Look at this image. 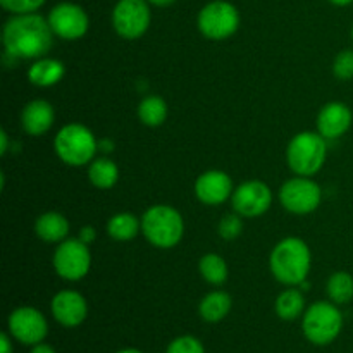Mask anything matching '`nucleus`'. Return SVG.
<instances>
[{
	"label": "nucleus",
	"instance_id": "15",
	"mask_svg": "<svg viewBox=\"0 0 353 353\" xmlns=\"http://www.w3.org/2000/svg\"><path fill=\"white\" fill-rule=\"evenodd\" d=\"M233 181L224 171H207L195 181V195L205 205H219L233 196Z\"/></svg>",
	"mask_w": 353,
	"mask_h": 353
},
{
	"label": "nucleus",
	"instance_id": "34",
	"mask_svg": "<svg viewBox=\"0 0 353 353\" xmlns=\"http://www.w3.org/2000/svg\"><path fill=\"white\" fill-rule=\"evenodd\" d=\"M9 150V140H7V133L6 131H0V154H6Z\"/></svg>",
	"mask_w": 353,
	"mask_h": 353
},
{
	"label": "nucleus",
	"instance_id": "9",
	"mask_svg": "<svg viewBox=\"0 0 353 353\" xmlns=\"http://www.w3.org/2000/svg\"><path fill=\"white\" fill-rule=\"evenodd\" d=\"M152 12L148 0H119L112 10V26L124 40H137L147 33Z\"/></svg>",
	"mask_w": 353,
	"mask_h": 353
},
{
	"label": "nucleus",
	"instance_id": "26",
	"mask_svg": "<svg viewBox=\"0 0 353 353\" xmlns=\"http://www.w3.org/2000/svg\"><path fill=\"white\" fill-rule=\"evenodd\" d=\"M199 271L202 274V278L205 279L210 285H223L226 283L228 274V264L221 255L217 254H207L200 259Z\"/></svg>",
	"mask_w": 353,
	"mask_h": 353
},
{
	"label": "nucleus",
	"instance_id": "3",
	"mask_svg": "<svg viewBox=\"0 0 353 353\" xmlns=\"http://www.w3.org/2000/svg\"><path fill=\"white\" fill-rule=\"evenodd\" d=\"M141 233L147 238L148 243L157 248H172L181 241L185 234V223L183 217L174 207L159 205L150 207L141 216Z\"/></svg>",
	"mask_w": 353,
	"mask_h": 353
},
{
	"label": "nucleus",
	"instance_id": "25",
	"mask_svg": "<svg viewBox=\"0 0 353 353\" xmlns=\"http://www.w3.org/2000/svg\"><path fill=\"white\" fill-rule=\"evenodd\" d=\"M327 296L336 305H343L353 299V278L348 272L338 271L327 279Z\"/></svg>",
	"mask_w": 353,
	"mask_h": 353
},
{
	"label": "nucleus",
	"instance_id": "32",
	"mask_svg": "<svg viewBox=\"0 0 353 353\" xmlns=\"http://www.w3.org/2000/svg\"><path fill=\"white\" fill-rule=\"evenodd\" d=\"M9 333H2L0 334V353H14L12 348V340H10Z\"/></svg>",
	"mask_w": 353,
	"mask_h": 353
},
{
	"label": "nucleus",
	"instance_id": "36",
	"mask_svg": "<svg viewBox=\"0 0 353 353\" xmlns=\"http://www.w3.org/2000/svg\"><path fill=\"white\" fill-rule=\"evenodd\" d=\"M331 3H334V6L338 7H345V6H350V3H353V0H330Z\"/></svg>",
	"mask_w": 353,
	"mask_h": 353
},
{
	"label": "nucleus",
	"instance_id": "27",
	"mask_svg": "<svg viewBox=\"0 0 353 353\" xmlns=\"http://www.w3.org/2000/svg\"><path fill=\"white\" fill-rule=\"evenodd\" d=\"M165 353H205V348L199 338L185 334V336L174 338L165 348Z\"/></svg>",
	"mask_w": 353,
	"mask_h": 353
},
{
	"label": "nucleus",
	"instance_id": "2",
	"mask_svg": "<svg viewBox=\"0 0 353 353\" xmlns=\"http://www.w3.org/2000/svg\"><path fill=\"white\" fill-rule=\"evenodd\" d=\"M310 264H312V255H310L309 247L305 241L295 236L279 241L272 248L271 257H269L272 276L279 283L288 286L302 285L303 281H307Z\"/></svg>",
	"mask_w": 353,
	"mask_h": 353
},
{
	"label": "nucleus",
	"instance_id": "28",
	"mask_svg": "<svg viewBox=\"0 0 353 353\" xmlns=\"http://www.w3.org/2000/svg\"><path fill=\"white\" fill-rule=\"evenodd\" d=\"M217 231H219V236L224 238V240H234L241 234L243 231V221H241L240 214H228L221 219L219 226H217Z\"/></svg>",
	"mask_w": 353,
	"mask_h": 353
},
{
	"label": "nucleus",
	"instance_id": "6",
	"mask_svg": "<svg viewBox=\"0 0 353 353\" xmlns=\"http://www.w3.org/2000/svg\"><path fill=\"white\" fill-rule=\"evenodd\" d=\"M341 327H343V314L333 302H316L303 314V334L310 343L317 347L333 343L340 336Z\"/></svg>",
	"mask_w": 353,
	"mask_h": 353
},
{
	"label": "nucleus",
	"instance_id": "19",
	"mask_svg": "<svg viewBox=\"0 0 353 353\" xmlns=\"http://www.w3.org/2000/svg\"><path fill=\"white\" fill-rule=\"evenodd\" d=\"M34 233L47 243H61L69 234V221L59 212H45L34 223Z\"/></svg>",
	"mask_w": 353,
	"mask_h": 353
},
{
	"label": "nucleus",
	"instance_id": "14",
	"mask_svg": "<svg viewBox=\"0 0 353 353\" xmlns=\"http://www.w3.org/2000/svg\"><path fill=\"white\" fill-rule=\"evenodd\" d=\"M50 310L54 319L64 327H78L88 316V305L81 293L62 290L52 299Z\"/></svg>",
	"mask_w": 353,
	"mask_h": 353
},
{
	"label": "nucleus",
	"instance_id": "10",
	"mask_svg": "<svg viewBox=\"0 0 353 353\" xmlns=\"http://www.w3.org/2000/svg\"><path fill=\"white\" fill-rule=\"evenodd\" d=\"M323 192L316 181L307 176L288 179L279 190V202L292 214H310L321 205Z\"/></svg>",
	"mask_w": 353,
	"mask_h": 353
},
{
	"label": "nucleus",
	"instance_id": "38",
	"mask_svg": "<svg viewBox=\"0 0 353 353\" xmlns=\"http://www.w3.org/2000/svg\"><path fill=\"white\" fill-rule=\"evenodd\" d=\"M352 41H353V26H352Z\"/></svg>",
	"mask_w": 353,
	"mask_h": 353
},
{
	"label": "nucleus",
	"instance_id": "37",
	"mask_svg": "<svg viewBox=\"0 0 353 353\" xmlns=\"http://www.w3.org/2000/svg\"><path fill=\"white\" fill-rule=\"evenodd\" d=\"M116 353H143V352L138 350V348H123V350H119Z\"/></svg>",
	"mask_w": 353,
	"mask_h": 353
},
{
	"label": "nucleus",
	"instance_id": "17",
	"mask_svg": "<svg viewBox=\"0 0 353 353\" xmlns=\"http://www.w3.org/2000/svg\"><path fill=\"white\" fill-rule=\"evenodd\" d=\"M55 121V110L47 100H33L26 103L21 114L23 130L31 137H41L47 133Z\"/></svg>",
	"mask_w": 353,
	"mask_h": 353
},
{
	"label": "nucleus",
	"instance_id": "13",
	"mask_svg": "<svg viewBox=\"0 0 353 353\" xmlns=\"http://www.w3.org/2000/svg\"><path fill=\"white\" fill-rule=\"evenodd\" d=\"M272 203V192L265 183L245 181L238 186L231 196V205L234 212L241 217H259L269 210Z\"/></svg>",
	"mask_w": 353,
	"mask_h": 353
},
{
	"label": "nucleus",
	"instance_id": "21",
	"mask_svg": "<svg viewBox=\"0 0 353 353\" xmlns=\"http://www.w3.org/2000/svg\"><path fill=\"white\" fill-rule=\"evenodd\" d=\"M141 231V221L131 212H119L112 216L107 223V233L116 241H130L133 240Z\"/></svg>",
	"mask_w": 353,
	"mask_h": 353
},
{
	"label": "nucleus",
	"instance_id": "4",
	"mask_svg": "<svg viewBox=\"0 0 353 353\" xmlns=\"http://www.w3.org/2000/svg\"><path fill=\"white\" fill-rule=\"evenodd\" d=\"M54 148L57 157L64 164L72 165V168H81V165L90 164L95 159L97 150H99V141L88 128L78 123H71L57 131Z\"/></svg>",
	"mask_w": 353,
	"mask_h": 353
},
{
	"label": "nucleus",
	"instance_id": "23",
	"mask_svg": "<svg viewBox=\"0 0 353 353\" xmlns=\"http://www.w3.org/2000/svg\"><path fill=\"white\" fill-rule=\"evenodd\" d=\"M276 314L283 321H295L302 316L305 309V299L303 293L296 288H288L276 300Z\"/></svg>",
	"mask_w": 353,
	"mask_h": 353
},
{
	"label": "nucleus",
	"instance_id": "8",
	"mask_svg": "<svg viewBox=\"0 0 353 353\" xmlns=\"http://www.w3.org/2000/svg\"><path fill=\"white\" fill-rule=\"evenodd\" d=\"M54 269L65 281H79L92 268V254L79 238H65L57 245L54 254Z\"/></svg>",
	"mask_w": 353,
	"mask_h": 353
},
{
	"label": "nucleus",
	"instance_id": "5",
	"mask_svg": "<svg viewBox=\"0 0 353 353\" xmlns=\"http://www.w3.org/2000/svg\"><path fill=\"white\" fill-rule=\"evenodd\" d=\"M327 145L321 133L303 131L295 134L286 148V162L296 176H314L326 162Z\"/></svg>",
	"mask_w": 353,
	"mask_h": 353
},
{
	"label": "nucleus",
	"instance_id": "20",
	"mask_svg": "<svg viewBox=\"0 0 353 353\" xmlns=\"http://www.w3.org/2000/svg\"><path fill=\"white\" fill-rule=\"evenodd\" d=\"M231 307H233L231 296L226 292L217 290V292H210L203 296L199 305V314L205 323L216 324L230 314Z\"/></svg>",
	"mask_w": 353,
	"mask_h": 353
},
{
	"label": "nucleus",
	"instance_id": "35",
	"mask_svg": "<svg viewBox=\"0 0 353 353\" xmlns=\"http://www.w3.org/2000/svg\"><path fill=\"white\" fill-rule=\"evenodd\" d=\"M174 2L176 0H148V3H150V6H155V7H169V6H172Z\"/></svg>",
	"mask_w": 353,
	"mask_h": 353
},
{
	"label": "nucleus",
	"instance_id": "12",
	"mask_svg": "<svg viewBox=\"0 0 353 353\" xmlns=\"http://www.w3.org/2000/svg\"><path fill=\"white\" fill-rule=\"evenodd\" d=\"M47 19L55 37L62 40H79L90 28L88 14L81 6L72 2H61L52 7Z\"/></svg>",
	"mask_w": 353,
	"mask_h": 353
},
{
	"label": "nucleus",
	"instance_id": "1",
	"mask_svg": "<svg viewBox=\"0 0 353 353\" xmlns=\"http://www.w3.org/2000/svg\"><path fill=\"white\" fill-rule=\"evenodd\" d=\"M47 17L37 12L14 14L3 26V47L12 59H41L54 45Z\"/></svg>",
	"mask_w": 353,
	"mask_h": 353
},
{
	"label": "nucleus",
	"instance_id": "11",
	"mask_svg": "<svg viewBox=\"0 0 353 353\" xmlns=\"http://www.w3.org/2000/svg\"><path fill=\"white\" fill-rule=\"evenodd\" d=\"M7 327L12 340L30 347L41 343L48 334L47 319L34 307H19L12 310L7 319Z\"/></svg>",
	"mask_w": 353,
	"mask_h": 353
},
{
	"label": "nucleus",
	"instance_id": "29",
	"mask_svg": "<svg viewBox=\"0 0 353 353\" xmlns=\"http://www.w3.org/2000/svg\"><path fill=\"white\" fill-rule=\"evenodd\" d=\"M333 72L341 81H348L353 78V50H343L336 55Z\"/></svg>",
	"mask_w": 353,
	"mask_h": 353
},
{
	"label": "nucleus",
	"instance_id": "16",
	"mask_svg": "<svg viewBox=\"0 0 353 353\" xmlns=\"http://www.w3.org/2000/svg\"><path fill=\"white\" fill-rule=\"evenodd\" d=\"M352 110L343 102H330L321 109L317 116V133L326 140H336L343 137L352 126Z\"/></svg>",
	"mask_w": 353,
	"mask_h": 353
},
{
	"label": "nucleus",
	"instance_id": "33",
	"mask_svg": "<svg viewBox=\"0 0 353 353\" xmlns=\"http://www.w3.org/2000/svg\"><path fill=\"white\" fill-rule=\"evenodd\" d=\"M30 353H57V352H55L54 348L50 347V345H47V343H43V341H41V343L34 345V347L31 348Z\"/></svg>",
	"mask_w": 353,
	"mask_h": 353
},
{
	"label": "nucleus",
	"instance_id": "22",
	"mask_svg": "<svg viewBox=\"0 0 353 353\" xmlns=\"http://www.w3.org/2000/svg\"><path fill=\"white\" fill-rule=\"evenodd\" d=\"M88 178L93 186L100 190H109L119 179V169L110 159H93L88 168Z\"/></svg>",
	"mask_w": 353,
	"mask_h": 353
},
{
	"label": "nucleus",
	"instance_id": "31",
	"mask_svg": "<svg viewBox=\"0 0 353 353\" xmlns=\"http://www.w3.org/2000/svg\"><path fill=\"white\" fill-rule=\"evenodd\" d=\"M78 238L81 241H85L86 245H90V243H93V241H95L97 231L93 230L92 226H85V228H81V230H79V236Z\"/></svg>",
	"mask_w": 353,
	"mask_h": 353
},
{
	"label": "nucleus",
	"instance_id": "18",
	"mask_svg": "<svg viewBox=\"0 0 353 353\" xmlns=\"http://www.w3.org/2000/svg\"><path fill=\"white\" fill-rule=\"evenodd\" d=\"M64 74L65 65L61 61H57V59L50 57L37 59L30 65V69H28V79L34 86H40V88H48V86L57 85L64 78Z\"/></svg>",
	"mask_w": 353,
	"mask_h": 353
},
{
	"label": "nucleus",
	"instance_id": "24",
	"mask_svg": "<svg viewBox=\"0 0 353 353\" xmlns=\"http://www.w3.org/2000/svg\"><path fill=\"white\" fill-rule=\"evenodd\" d=\"M138 117L145 126L157 128L168 117V103L157 95H148L138 105Z\"/></svg>",
	"mask_w": 353,
	"mask_h": 353
},
{
	"label": "nucleus",
	"instance_id": "30",
	"mask_svg": "<svg viewBox=\"0 0 353 353\" xmlns=\"http://www.w3.org/2000/svg\"><path fill=\"white\" fill-rule=\"evenodd\" d=\"M3 9L7 12L14 14H31L37 12L41 6L45 3V0H0Z\"/></svg>",
	"mask_w": 353,
	"mask_h": 353
},
{
	"label": "nucleus",
	"instance_id": "7",
	"mask_svg": "<svg viewBox=\"0 0 353 353\" xmlns=\"http://www.w3.org/2000/svg\"><path fill=\"white\" fill-rule=\"evenodd\" d=\"M196 24L200 33L209 40H226L233 37L240 28V12L233 3L226 0H214L202 7Z\"/></svg>",
	"mask_w": 353,
	"mask_h": 353
}]
</instances>
